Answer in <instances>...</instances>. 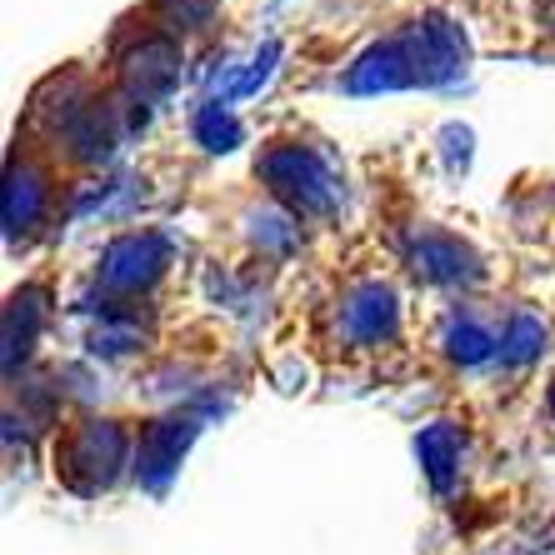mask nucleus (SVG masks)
I'll return each instance as SVG.
<instances>
[{
    "instance_id": "obj_1",
    "label": "nucleus",
    "mask_w": 555,
    "mask_h": 555,
    "mask_svg": "<svg viewBox=\"0 0 555 555\" xmlns=\"http://www.w3.org/2000/svg\"><path fill=\"white\" fill-rule=\"evenodd\" d=\"M461 51H465L461 36H455L451 26L430 21V26H415L411 36L375 46V51L346 76V91L375 95V91H405V86H440V80L455 76Z\"/></svg>"
},
{
    "instance_id": "obj_2",
    "label": "nucleus",
    "mask_w": 555,
    "mask_h": 555,
    "mask_svg": "<svg viewBox=\"0 0 555 555\" xmlns=\"http://www.w3.org/2000/svg\"><path fill=\"white\" fill-rule=\"evenodd\" d=\"M260 176H266V185H271L291 210H300V216H331L340 201L331 166H325L315 151H300V145L266 151L260 155Z\"/></svg>"
},
{
    "instance_id": "obj_3",
    "label": "nucleus",
    "mask_w": 555,
    "mask_h": 555,
    "mask_svg": "<svg viewBox=\"0 0 555 555\" xmlns=\"http://www.w3.org/2000/svg\"><path fill=\"white\" fill-rule=\"evenodd\" d=\"M120 461H126V436L116 430V421H91L76 436L65 440L61 451V476L76 486L80 495H95L116 480Z\"/></svg>"
},
{
    "instance_id": "obj_4",
    "label": "nucleus",
    "mask_w": 555,
    "mask_h": 555,
    "mask_svg": "<svg viewBox=\"0 0 555 555\" xmlns=\"http://www.w3.org/2000/svg\"><path fill=\"white\" fill-rule=\"evenodd\" d=\"M166 256H170L166 235H151V231L145 235H120L101 260V281L111 285V291H141V285H151L155 275H160Z\"/></svg>"
},
{
    "instance_id": "obj_5",
    "label": "nucleus",
    "mask_w": 555,
    "mask_h": 555,
    "mask_svg": "<svg viewBox=\"0 0 555 555\" xmlns=\"http://www.w3.org/2000/svg\"><path fill=\"white\" fill-rule=\"evenodd\" d=\"M340 331H346V340H356V346L386 340L390 331H396V296L375 281L356 285L346 296V306H340Z\"/></svg>"
},
{
    "instance_id": "obj_6",
    "label": "nucleus",
    "mask_w": 555,
    "mask_h": 555,
    "mask_svg": "<svg viewBox=\"0 0 555 555\" xmlns=\"http://www.w3.org/2000/svg\"><path fill=\"white\" fill-rule=\"evenodd\" d=\"M176 76H181V51L170 46V40L151 36L141 40L135 51L126 55V80H130V91L141 95H166L170 86H176Z\"/></svg>"
},
{
    "instance_id": "obj_7",
    "label": "nucleus",
    "mask_w": 555,
    "mask_h": 555,
    "mask_svg": "<svg viewBox=\"0 0 555 555\" xmlns=\"http://www.w3.org/2000/svg\"><path fill=\"white\" fill-rule=\"evenodd\" d=\"M191 436H195V421H160V426L145 430L141 436V480L160 486V480L176 470V461H181Z\"/></svg>"
},
{
    "instance_id": "obj_8",
    "label": "nucleus",
    "mask_w": 555,
    "mask_h": 555,
    "mask_svg": "<svg viewBox=\"0 0 555 555\" xmlns=\"http://www.w3.org/2000/svg\"><path fill=\"white\" fill-rule=\"evenodd\" d=\"M40 201H46V185H40L36 170H11V181H5V225L30 231V220L40 216Z\"/></svg>"
},
{
    "instance_id": "obj_9",
    "label": "nucleus",
    "mask_w": 555,
    "mask_h": 555,
    "mask_svg": "<svg viewBox=\"0 0 555 555\" xmlns=\"http://www.w3.org/2000/svg\"><path fill=\"white\" fill-rule=\"evenodd\" d=\"M421 461H426V470H430V480L436 486H446V480L455 476V465H461V436H455V426H430V430H421Z\"/></svg>"
},
{
    "instance_id": "obj_10",
    "label": "nucleus",
    "mask_w": 555,
    "mask_h": 555,
    "mask_svg": "<svg viewBox=\"0 0 555 555\" xmlns=\"http://www.w3.org/2000/svg\"><path fill=\"white\" fill-rule=\"evenodd\" d=\"M415 260H421V271H426L430 281H461V275H470V256H465L455 241H421Z\"/></svg>"
},
{
    "instance_id": "obj_11",
    "label": "nucleus",
    "mask_w": 555,
    "mask_h": 555,
    "mask_svg": "<svg viewBox=\"0 0 555 555\" xmlns=\"http://www.w3.org/2000/svg\"><path fill=\"white\" fill-rule=\"evenodd\" d=\"M541 346H545L541 315H511V325H505V336H501V361L520 365V361H530Z\"/></svg>"
},
{
    "instance_id": "obj_12",
    "label": "nucleus",
    "mask_w": 555,
    "mask_h": 555,
    "mask_svg": "<svg viewBox=\"0 0 555 555\" xmlns=\"http://www.w3.org/2000/svg\"><path fill=\"white\" fill-rule=\"evenodd\" d=\"M195 141L206 145V151H231V145L241 141V126H235V116L225 105H206V111L195 116Z\"/></svg>"
},
{
    "instance_id": "obj_13",
    "label": "nucleus",
    "mask_w": 555,
    "mask_h": 555,
    "mask_svg": "<svg viewBox=\"0 0 555 555\" xmlns=\"http://www.w3.org/2000/svg\"><path fill=\"white\" fill-rule=\"evenodd\" d=\"M446 346H451V361H461V365H480L491 356V336H486V325H476V321L451 325Z\"/></svg>"
},
{
    "instance_id": "obj_14",
    "label": "nucleus",
    "mask_w": 555,
    "mask_h": 555,
    "mask_svg": "<svg viewBox=\"0 0 555 555\" xmlns=\"http://www.w3.org/2000/svg\"><path fill=\"white\" fill-rule=\"evenodd\" d=\"M551 411H555V390H551Z\"/></svg>"
}]
</instances>
